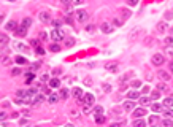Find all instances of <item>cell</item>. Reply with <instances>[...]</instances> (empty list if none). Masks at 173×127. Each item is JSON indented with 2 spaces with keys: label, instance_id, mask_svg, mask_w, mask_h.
<instances>
[{
  "label": "cell",
  "instance_id": "cell-17",
  "mask_svg": "<svg viewBox=\"0 0 173 127\" xmlns=\"http://www.w3.org/2000/svg\"><path fill=\"white\" fill-rule=\"evenodd\" d=\"M11 62L13 61H11V57H10V56H6V54L0 56V64H2V65H10Z\"/></svg>",
  "mask_w": 173,
  "mask_h": 127
},
{
  "label": "cell",
  "instance_id": "cell-28",
  "mask_svg": "<svg viewBox=\"0 0 173 127\" xmlns=\"http://www.w3.org/2000/svg\"><path fill=\"white\" fill-rule=\"evenodd\" d=\"M162 113H164L165 116H170V118H173V110H170V106H164V108H162Z\"/></svg>",
  "mask_w": 173,
  "mask_h": 127
},
{
  "label": "cell",
  "instance_id": "cell-13",
  "mask_svg": "<svg viewBox=\"0 0 173 127\" xmlns=\"http://www.w3.org/2000/svg\"><path fill=\"white\" fill-rule=\"evenodd\" d=\"M134 106H135V102H132V100L129 99V100H125V102H124L122 110H124V111H130V110H134Z\"/></svg>",
  "mask_w": 173,
  "mask_h": 127
},
{
  "label": "cell",
  "instance_id": "cell-32",
  "mask_svg": "<svg viewBox=\"0 0 173 127\" xmlns=\"http://www.w3.org/2000/svg\"><path fill=\"white\" fill-rule=\"evenodd\" d=\"M35 54H37V56H43V54H45V49H43L40 45H37V46H35Z\"/></svg>",
  "mask_w": 173,
  "mask_h": 127
},
{
  "label": "cell",
  "instance_id": "cell-5",
  "mask_svg": "<svg viewBox=\"0 0 173 127\" xmlns=\"http://www.w3.org/2000/svg\"><path fill=\"white\" fill-rule=\"evenodd\" d=\"M151 64H152L154 67H162V65L165 64V57H164L162 54H159V52H157V54H152Z\"/></svg>",
  "mask_w": 173,
  "mask_h": 127
},
{
  "label": "cell",
  "instance_id": "cell-44",
  "mask_svg": "<svg viewBox=\"0 0 173 127\" xmlns=\"http://www.w3.org/2000/svg\"><path fill=\"white\" fill-rule=\"evenodd\" d=\"M8 116H10V115H6L5 111H0V121H5V119L8 118Z\"/></svg>",
  "mask_w": 173,
  "mask_h": 127
},
{
  "label": "cell",
  "instance_id": "cell-52",
  "mask_svg": "<svg viewBox=\"0 0 173 127\" xmlns=\"http://www.w3.org/2000/svg\"><path fill=\"white\" fill-rule=\"evenodd\" d=\"M19 115H21V113H18V111H13V113H11V115H10V116H11L13 119H16V118H19Z\"/></svg>",
  "mask_w": 173,
  "mask_h": 127
},
{
  "label": "cell",
  "instance_id": "cell-54",
  "mask_svg": "<svg viewBox=\"0 0 173 127\" xmlns=\"http://www.w3.org/2000/svg\"><path fill=\"white\" fill-rule=\"evenodd\" d=\"M111 113L118 116V115H119V113H121V110H119V108H113V110H111Z\"/></svg>",
  "mask_w": 173,
  "mask_h": 127
},
{
  "label": "cell",
  "instance_id": "cell-38",
  "mask_svg": "<svg viewBox=\"0 0 173 127\" xmlns=\"http://www.w3.org/2000/svg\"><path fill=\"white\" fill-rule=\"evenodd\" d=\"M27 78H26V83H32L33 79H35V75H33V73H27Z\"/></svg>",
  "mask_w": 173,
  "mask_h": 127
},
{
  "label": "cell",
  "instance_id": "cell-36",
  "mask_svg": "<svg viewBox=\"0 0 173 127\" xmlns=\"http://www.w3.org/2000/svg\"><path fill=\"white\" fill-rule=\"evenodd\" d=\"M164 45L172 46L173 45V37H165V38H164Z\"/></svg>",
  "mask_w": 173,
  "mask_h": 127
},
{
  "label": "cell",
  "instance_id": "cell-40",
  "mask_svg": "<svg viewBox=\"0 0 173 127\" xmlns=\"http://www.w3.org/2000/svg\"><path fill=\"white\" fill-rule=\"evenodd\" d=\"M21 72H22L21 68H13V70H11V76H18V75H21Z\"/></svg>",
  "mask_w": 173,
  "mask_h": 127
},
{
  "label": "cell",
  "instance_id": "cell-22",
  "mask_svg": "<svg viewBox=\"0 0 173 127\" xmlns=\"http://www.w3.org/2000/svg\"><path fill=\"white\" fill-rule=\"evenodd\" d=\"M49 86H51V88H54V89H57V88L60 86L59 78H51V79H49Z\"/></svg>",
  "mask_w": 173,
  "mask_h": 127
},
{
  "label": "cell",
  "instance_id": "cell-39",
  "mask_svg": "<svg viewBox=\"0 0 173 127\" xmlns=\"http://www.w3.org/2000/svg\"><path fill=\"white\" fill-rule=\"evenodd\" d=\"M48 40V33L46 32H40V41H46Z\"/></svg>",
  "mask_w": 173,
  "mask_h": 127
},
{
  "label": "cell",
  "instance_id": "cell-23",
  "mask_svg": "<svg viewBox=\"0 0 173 127\" xmlns=\"http://www.w3.org/2000/svg\"><path fill=\"white\" fill-rule=\"evenodd\" d=\"M122 19L119 18V16H116V18H113V21H111V24L114 26V27H121V26H122Z\"/></svg>",
  "mask_w": 173,
  "mask_h": 127
},
{
  "label": "cell",
  "instance_id": "cell-49",
  "mask_svg": "<svg viewBox=\"0 0 173 127\" xmlns=\"http://www.w3.org/2000/svg\"><path fill=\"white\" fill-rule=\"evenodd\" d=\"M162 124H164V126H173V121H170V119H164Z\"/></svg>",
  "mask_w": 173,
  "mask_h": 127
},
{
  "label": "cell",
  "instance_id": "cell-61",
  "mask_svg": "<svg viewBox=\"0 0 173 127\" xmlns=\"http://www.w3.org/2000/svg\"><path fill=\"white\" fill-rule=\"evenodd\" d=\"M3 18H5V14H3V13H0V22L3 21Z\"/></svg>",
  "mask_w": 173,
  "mask_h": 127
},
{
  "label": "cell",
  "instance_id": "cell-34",
  "mask_svg": "<svg viewBox=\"0 0 173 127\" xmlns=\"http://www.w3.org/2000/svg\"><path fill=\"white\" fill-rule=\"evenodd\" d=\"M134 126H135V127H143V126H145V121H141V118H140V119H138V118H135Z\"/></svg>",
  "mask_w": 173,
  "mask_h": 127
},
{
  "label": "cell",
  "instance_id": "cell-56",
  "mask_svg": "<svg viewBox=\"0 0 173 127\" xmlns=\"http://www.w3.org/2000/svg\"><path fill=\"white\" fill-rule=\"evenodd\" d=\"M167 54H168V56H172V57H173V48H172V46H168V49H167Z\"/></svg>",
  "mask_w": 173,
  "mask_h": 127
},
{
  "label": "cell",
  "instance_id": "cell-55",
  "mask_svg": "<svg viewBox=\"0 0 173 127\" xmlns=\"http://www.w3.org/2000/svg\"><path fill=\"white\" fill-rule=\"evenodd\" d=\"M60 3H62V5H67V6H69L70 3H72V0H60Z\"/></svg>",
  "mask_w": 173,
  "mask_h": 127
},
{
  "label": "cell",
  "instance_id": "cell-10",
  "mask_svg": "<svg viewBox=\"0 0 173 127\" xmlns=\"http://www.w3.org/2000/svg\"><path fill=\"white\" fill-rule=\"evenodd\" d=\"M118 13H119V18L122 19V21L130 18V11H129L127 8H118Z\"/></svg>",
  "mask_w": 173,
  "mask_h": 127
},
{
  "label": "cell",
  "instance_id": "cell-46",
  "mask_svg": "<svg viewBox=\"0 0 173 127\" xmlns=\"http://www.w3.org/2000/svg\"><path fill=\"white\" fill-rule=\"evenodd\" d=\"M102 88H103V91H105V92H110V91H111L110 84H107V83H103V84H102Z\"/></svg>",
  "mask_w": 173,
  "mask_h": 127
},
{
  "label": "cell",
  "instance_id": "cell-21",
  "mask_svg": "<svg viewBox=\"0 0 173 127\" xmlns=\"http://www.w3.org/2000/svg\"><path fill=\"white\" fill-rule=\"evenodd\" d=\"M157 89H159L161 92H165V94H167V92L170 91V88H168V86L165 84L164 81H162V83H159V84H157Z\"/></svg>",
  "mask_w": 173,
  "mask_h": 127
},
{
  "label": "cell",
  "instance_id": "cell-53",
  "mask_svg": "<svg viewBox=\"0 0 173 127\" xmlns=\"http://www.w3.org/2000/svg\"><path fill=\"white\" fill-rule=\"evenodd\" d=\"M132 86H134V88H138V86H140V79H135V81H132Z\"/></svg>",
  "mask_w": 173,
  "mask_h": 127
},
{
  "label": "cell",
  "instance_id": "cell-26",
  "mask_svg": "<svg viewBox=\"0 0 173 127\" xmlns=\"http://www.w3.org/2000/svg\"><path fill=\"white\" fill-rule=\"evenodd\" d=\"M67 97H69V89L62 88V89H60V92H59V99H64V100H65Z\"/></svg>",
  "mask_w": 173,
  "mask_h": 127
},
{
  "label": "cell",
  "instance_id": "cell-27",
  "mask_svg": "<svg viewBox=\"0 0 173 127\" xmlns=\"http://www.w3.org/2000/svg\"><path fill=\"white\" fill-rule=\"evenodd\" d=\"M138 102H140L141 106H145V105H148V103H149V97L141 95V97H138Z\"/></svg>",
  "mask_w": 173,
  "mask_h": 127
},
{
  "label": "cell",
  "instance_id": "cell-30",
  "mask_svg": "<svg viewBox=\"0 0 173 127\" xmlns=\"http://www.w3.org/2000/svg\"><path fill=\"white\" fill-rule=\"evenodd\" d=\"M152 43H154V38H152V37H146V38L143 40V45L145 46H151Z\"/></svg>",
  "mask_w": 173,
  "mask_h": 127
},
{
  "label": "cell",
  "instance_id": "cell-16",
  "mask_svg": "<svg viewBox=\"0 0 173 127\" xmlns=\"http://www.w3.org/2000/svg\"><path fill=\"white\" fill-rule=\"evenodd\" d=\"M167 29H168V24H167L165 21H161V22L157 24V32H159V33H165V30H167Z\"/></svg>",
  "mask_w": 173,
  "mask_h": 127
},
{
  "label": "cell",
  "instance_id": "cell-7",
  "mask_svg": "<svg viewBox=\"0 0 173 127\" xmlns=\"http://www.w3.org/2000/svg\"><path fill=\"white\" fill-rule=\"evenodd\" d=\"M100 30L103 33H111L114 30V26L111 24V22H102V24H100Z\"/></svg>",
  "mask_w": 173,
  "mask_h": 127
},
{
  "label": "cell",
  "instance_id": "cell-29",
  "mask_svg": "<svg viewBox=\"0 0 173 127\" xmlns=\"http://www.w3.org/2000/svg\"><path fill=\"white\" fill-rule=\"evenodd\" d=\"M15 62H18L19 65H26V64H29V62H27V59L21 57V56H16V57H15Z\"/></svg>",
  "mask_w": 173,
  "mask_h": 127
},
{
  "label": "cell",
  "instance_id": "cell-41",
  "mask_svg": "<svg viewBox=\"0 0 173 127\" xmlns=\"http://www.w3.org/2000/svg\"><path fill=\"white\" fill-rule=\"evenodd\" d=\"M138 33H141V30H140V29H137V30H134V32L130 33V40H135V37H137Z\"/></svg>",
  "mask_w": 173,
  "mask_h": 127
},
{
  "label": "cell",
  "instance_id": "cell-18",
  "mask_svg": "<svg viewBox=\"0 0 173 127\" xmlns=\"http://www.w3.org/2000/svg\"><path fill=\"white\" fill-rule=\"evenodd\" d=\"M145 115H146V110L145 108H137L134 111V118H143Z\"/></svg>",
  "mask_w": 173,
  "mask_h": 127
},
{
  "label": "cell",
  "instance_id": "cell-33",
  "mask_svg": "<svg viewBox=\"0 0 173 127\" xmlns=\"http://www.w3.org/2000/svg\"><path fill=\"white\" fill-rule=\"evenodd\" d=\"M152 111H162V108H164V106L161 105V103H152Z\"/></svg>",
  "mask_w": 173,
  "mask_h": 127
},
{
  "label": "cell",
  "instance_id": "cell-48",
  "mask_svg": "<svg viewBox=\"0 0 173 127\" xmlns=\"http://www.w3.org/2000/svg\"><path fill=\"white\" fill-rule=\"evenodd\" d=\"M156 122H159V119L156 118V116H151V118H149V124H156Z\"/></svg>",
  "mask_w": 173,
  "mask_h": 127
},
{
  "label": "cell",
  "instance_id": "cell-11",
  "mask_svg": "<svg viewBox=\"0 0 173 127\" xmlns=\"http://www.w3.org/2000/svg\"><path fill=\"white\" fill-rule=\"evenodd\" d=\"M157 76L162 79V81H168V79L172 78V76H170V72H165V70H159V72H157Z\"/></svg>",
  "mask_w": 173,
  "mask_h": 127
},
{
  "label": "cell",
  "instance_id": "cell-1",
  "mask_svg": "<svg viewBox=\"0 0 173 127\" xmlns=\"http://www.w3.org/2000/svg\"><path fill=\"white\" fill-rule=\"evenodd\" d=\"M30 26H32V19H30V18L22 19V22L19 24L18 30H16L15 33H16L18 37H26V35H27V32H29V29H30Z\"/></svg>",
  "mask_w": 173,
  "mask_h": 127
},
{
  "label": "cell",
  "instance_id": "cell-2",
  "mask_svg": "<svg viewBox=\"0 0 173 127\" xmlns=\"http://www.w3.org/2000/svg\"><path fill=\"white\" fill-rule=\"evenodd\" d=\"M94 103H95V99H94L92 94H83V111L89 113L92 110Z\"/></svg>",
  "mask_w": 173,
  "mask_h": 127
},
{
  "label": "cell",
  "instance_id": "cell-19",
  "mask_svg": "<svg viewBox=\"0 0 173 127\" xmlns=\"http://www.w3.org/2000/svg\"><path fill=\"white\" fill-rule=\"evenodd\" d=\"M72 95L78 100V99H81V97H83V91H81L80 88H73L72 89Z\"/></svg>",
  "mask_w": 173,
  "mask_h": 127
},
{
  "label": "cell",
  "instance_id": "cell-24",
  "mask_svg": "<svg viewBox=\"0 0 173 127\" xmlns=\"http://www.w3.org/2000/svg\"><path fill=\"white\" fill-rule=\"evenodd\" d=\"M138 97H140V92H138V91L127 92V99H130V100H135V99H138Z\"/></svg>",
  "mask_w": 173,
  "mask_h": 127
},
{
  "label": "cell",
  "instance_id": "cell-15",
  "mask_svg": "<svg viewBox=\"0 0 173 127\" xmlns=\"http://www.w3.org/2000/svg\"><path fill=\"white\" fill-rule=\"evenodd\" d=\"M15 48H16V49H19V51H24V52H29V51H30L29 46L24 45V43H19V41H16V43H15Z\"/></svg>",
  "mask_w": 173,
  "mask_h": 127
},
{
  "label": "cell",
  "instance_id": "cell-8",
  "mask_svg": "<svg viewBox=\"0 0 173 127\" xmlns=\"http://www.w3.org/2000/svg\"><path fill=\"white\" fill-rule=\"evenodd\" d=\"M18 27H19V24H18V21H15V19L8 21V22H6V26H5V29L8 32H16V30H18Z\"/></svg>",
  "mask_w": 173,
  "mask_h": 127
},
{
  "label": "cell",
  "instance_id": "cell-31",
  "mask_svg": "<svg viewBox=\"0 0 173 127\" xmlns=\"http://www.w3.org/2000/svg\"><path fill=\"white\" fill-rule=\"evenodd\" d=\"M159 97H161V91L157 89V91H152L151 92V97H149V99H151V100H157Z\"/></svg>",
  "mask_w": 173,
  "mask_h": 127
},
{
  "label": "cell",
  "instance_id": "cell-14",
  "mask_svg": "<svg viewBox=\"0 0 173 127\" xmlns=\"http://www.w3.org/2000/svg\"><path fill=\"white\" fill-rule=\"evenodd\" d=\"M75 41L76 40L73 38V37H67V38H64V48H72L75 45Z\"/></svg>",
  "mask_w": 173,
  "mask_h": 127
},
{
  "label": "cell",
  "instance_id": "cell-4",
  "mask_svg": "<svg viewBox=\"0 0 173 127\" xmlns=\"http://www.w3.org/2000/svg\"><path fill=\"white\" fill-rule=\"evenodd\" d=\"M73 18L76 22H86L87 18H89V13H87L86 10H76V11L73 13Z\"/></svg>",
  "mask_w": 173,
  "mask_h": 127
},
{
  "label": "cell",
  "instance_id": "cell-6",
  "mask_svg": "<svg viewBox=\"0 0 173 127\" xmlns=\"http://www.w3.org/2000/svg\"><path fill=\"white\" fill-rule=\"evenodd\" d=\"M38 18H40V21H42L43 24H51V21H53V16H51L49 11H40Z\"/></svg>",
  "mask_w": 173,
  "mask_h": 127
},
{
  "label": "cell",
  "instance_id": "cell-51",
  "mask_svg": "<svg viewBox=\"0 0 173 127\" xmlns=\"http://www.w3.org/2000/svg\"><path fill=\"white\" fill-rule=\"evenodd\" d=\"M40 67H42V62H37V64H33V67H32V70H38Z\"/></svg>",
  "mask_w": 173,
  "mask_h": 127
},
{
  "label": "cell",
  "instance_id": "cell-60",
  "mask_svg": "<svg viewBox=\"0 0 173 127\" xmlns=\"http://www.w3.org/2000/svg\"><path fill=\"white\" fill-rule=\"evenodd\" d=\"M27 122H29L27 119H21V121H19V124H22V126H24V124H27Z\"/></svg>",
  "mask_w": 173,
  "mask_h": 127
},
{
  "label": "cell",
  "instance_id": "cell-43",
  "mask_svg": "<svg viewBox=\"0 0 173 127\" xmlns=\"http://www.w3.org/2000/svg\"><path fill=\"white\" fill-rule=\"evenodd\" d=\"M73 5H84L86 3V0H72Z\"/></svg>",
  "mask_w": 173,
  "mask_h": 127
},
{
  "label": "cell",
  "instance_id": "cell-59",
  "mask_svg": "<svg viewBox=\"0 0 173 127\" xmlns=\"http://www.w3.org/2000/svg\"><path fill=\"white\" fill-rule=\"evenodd\" d=\"M42 81H49V75H43Z\"/></svg>",
  "mask_w": 173,
  "mask_h": 127
},
{
  "label": "cell",
  "instance_id": "cell-12",
  "mask_svg": "<svg viewBox=\"0 0 173 127\" xmlns=\"http://www.w3.org/2000/svg\"><path fill=\"white\" fill-rule=\"evenodd\" d=\"M105 68H107L108 72H118L119 65H118L116 62H107V64H105Z\"/></svg>",
  "mask_w": 173,
  "mask_h": 127
},
{
  "label": "cell",
  "instance_id": "cell-20",
  "mask_svg": "<svg viewBox=\"0 0 173 127\" xmlns=\"http://www.w3.org/2000/svg\"><path fill=\"white\" fill-rule=\"evenodd\" d=\"M49 51L51 52H59L60 51V45H59V43H49Z\"/></svg>",
  "mask_w": 173,
  "mask_h": 127
},
{
  "label": "cell",
  "instance_id": "cell-50",
  "mask_svg": "<svg viewBox=\"0 0 173 127\" xmlns=\"http://www.w3.org/2000/svg\"><path fill=\"white\" fill-rule=\"evenodd\" d=\"M127 3H129L130 6H135V5L138 3V0H127Z\"/></svg>",
  "mask_w": 173,
  "mask_h": 127
},
{
  "label": "cell",
  "instance_id": "cell-9",
  "mask_svg": "<svg viewBox=\"0 0 173 127\" xmlns=\"http://www.w3.org/2000/svg\"><path fill=\"white\" fill-rule=\"evenodd\" d=\"M43 100H45V97H43L42 94H38V95H35V97H33V99H32V102H30V105H32V106H40V105H42V103H43Z\"/></svg>",
  "mask_w": 173,
  "mask_h": 127
},
{
  "label": "cell",
  "instance_id": "cell-42",
  "mask_svg": "<svg viewBox=\"0 0 173 127\" xmlns=\"http://www.w3.org/2000/svg\"><path fill=\"white\" fill-rule=\"evenodd\" d=\"M16 95H18V97H26V95H29V94H27V91L21 89V91H18V92H16Z\"/></svg>",
  "mask_w": 173,
  "mask_h": 127
},
{
  "label": "cell",
  "instance_id": "cell-47",
  "mask_svg": "<svg viewBox=\"0 0 173 127\" xmlns=\"http://www.w3.org/2000/svg\"><path fill=\"white\" fill-rule=\"evenodd\" d=\"M94 30H95L94 24H89V26H86V32H94Z\"/></svg>",
  "mask_w": 173,
  "mask_h": 127
},
{
  "label": "cell",
  "instance_id": "cell-25",
  "mask_svg": "<svg viewBox=\"0 0 173 127\" xmlns=\"http://www.w3.org/2000/svg\"><path fill=\"white\" fill-rule=\"evenodd\" d=\"M48 102L51 103V105L57 103V102H59V95H57V94H49V97H48Z\"/></svg>",
  "mask_w": 173,
  "mask_h": 127
},
{
  "label": "cell",
  "instance_id": "cell-37",
  "mask_svg": "<svg viewBox=\"0 0 173 127\" xmlns=\"http://www.w3.org/2000/svg\"><path fill=\"white\" fill-rule=\"evenodd\" d=\"M164 106H173V99L172 97H167V99L164 100Z\"/></svg>",
  "mask_w": 173,
  "mask_h": 127
},
{
  "label": "cell",
  "instance_id": "cell-45",
  "mask_svg": "<svg viewBox=\"0 0 173 127\" xmlns=\"http://www.w3.org/2000/svg\"><path fill=\"white\" fill-rule=\"evenodd\" d=\"M60 73H62V68H59V67H57V68H54V70H53V75H54V76L60 75Z\"/></svg>",
  "mask_w": 173,
  "mask_h": 127
},
{
  "label": "cell",
  "instance_id": "cell-58",
  "mask_svg": "<svg viewBox=\"0 0 173 127\" xmlns=\"http://www.w3.org/2000/svg\"><path fill=\"white\" fill-rule=\"evenodd\" d=\"M168 72H170V73H173V61H172L170 64H168Z\"/></svg>",
  "mask_w": 173,
  "mask_h": 127
},
{
  "label": "cell",
  "instance_id": "cell-57",
  "mask_svg": "<svg viewBox=\"0 0 173 127\" xmlns=\"http://www.w3.org/2000/svg\"><path fill=\"white\" fill-rule=\"evenodd\" d=\"M84 83H86L87 86H91V84H92V79H91V78H86V79H84Z\"/></svg>",
  "mask_w": 173,
  "mask_h": 127
},
{
  "label": "cell",
  "instance_id": "cell-3",
  "mask_svg": "<svg viewBox=\"0 0 173 127\" xmlns=\"http://www.w3.org/2000/svg\"><path fill=\"white\" fill-rule=\"evenodd\" d=\"M64 37H65L64 30H60V29L56 27L54 30H51L49 38H51V41H54V43H60V41H64Z\"/></svg>",
  "mask_w": 173,
  "mask_h": 127
},
{
  "label": "cell",
  "instance_id": "cell-62",
  "mask_svg": "<svg viewBox=\"0 0 173 127\" xmlns=\"http://www.w3.org/2000/svg\"><path fill=\"white\" fill-rule=\"evenodd\" d=\"M8 2H15V0H8Z\"/></svg>",
  "mask_w": 173,
  "mask_h": 127
},
{
  "label": "cell",
  "instance_id": "cell-35",
  "mask_svg": "<svg viewBox=\"0 0 173 127\" xmlns=\"http://www.w3.org/2000/svg\"><path fill=\"white\" fill-rule=\"evenodd\" d=\"M8 43V37L5 33H0V45H6Z\"/></svg>",
  "mask_w": 173,
  "mask_h": 127
}]
</instances>
